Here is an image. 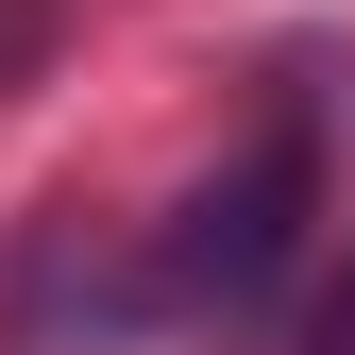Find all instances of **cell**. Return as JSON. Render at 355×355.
<instances>
[{
  "instance_id": "cell-1",
  "label": "cell",
  "mask_w": 355,
  "mask_h": 355,
  "mask_svg": "<svg viewBox=\"0 0 355 355\" xmlns=\"http://www.w3.org/2000/svg\"><path fill=\"white\" fill-rule=\"evenodd\" d=\"M304 220H322V119L271 102L237 153L203 169L187 203L153 220V254H136V304L153 322H254L288 271H304Z\"/></svg>"
},
{
  "instance_id": "cell-2",
  "label": "cell",
  "mask_w": 355,
  "mask_h": 355,
  "mask_svg": "<svg viewBox=\"0 0 355 355\" xmlns=\"http://www.w3.org/2000/svg\"><path fill=\"white\" fill-rule=\"evenodd\" d=\"M304 355H355V271L322 288V322H304Z\"/></svg>"
}]
</instances>
